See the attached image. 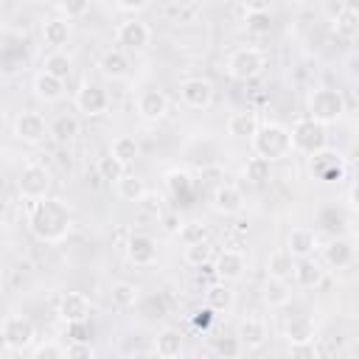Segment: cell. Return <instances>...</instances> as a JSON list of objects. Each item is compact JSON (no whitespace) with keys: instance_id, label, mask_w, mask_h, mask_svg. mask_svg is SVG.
<instances>
[{"instance_id":"6da1fadb","label":"cell","mask_w":359,"mask_h":359,"mask_svg":"<svg viewBox=\"0 0 359 359\" xmlns=\"http://www.w3.org/2000/svg\"><path fill=\"white\" fill-rule=\"evenodd\" d=\"M25 224H28V230L36 241L62 244L73 230V210L62 199L45 196V199H36V202L28 205Z\"/></svg>"},{"instance_id":"7a4b0ae2","label":"cell","mask_w":359,"mask_h":359,"mask_svg":"<svg viewBox=\"0 0 359 359\" xmlns=\"http://www.w3.org/2000/svg\"><path fill=\"white\" fill-rule=\"evenodd\" d=\"M250 146H252V151H255L258 157H264V160H269V163L286 160V157L294 151V149H292V129L283 126V123L269 121V123L258 126V132L250 137Z\"/></svg>"},{"instance_id":"3957f363","label":"cell","mask_w":359,"mask_h":359,"mask_svg":"<svg viewBox=\"0 0 359 359\" xmlns=\"http://www.w3.org/2000/svg\"><path fill=\"white\" fill-rule=\"evenodd\" d=\"M292 149L303 157H314L317 151L328 149V129L325 123L314 121L311 115L297 118L292 126Z\"/></svg>"},{"instance_id":"277c9868","label":"cell","mask_w":359,"mask_h":359,"mask_svg":"<svg viewBox=\"0 0 359 359\" xmlns=\"http://www.w3.org/2000/svg\"><path fill=\"white\" fill-rule=\"evenodd\" d=\"M309 115L320 123H337L345 115V95L334 87H317L309 93Z\"/></svg>"},{"instance_id":"5b68a950","label":"cell","mask_w":359,"mask_h":359,"mask_svg":"<svg viewBox=\"0 0 359 359\" xmlns=\"http://www.w3.org/2000/svg\"><path fill=\"white\" fill-rule=\"evenodd\" d=\"M0 337H3V348L6 351L22 353V351H31L34 348L36 331H34V323L25 320L22 314H6V320L0 325Z\"/></svg>"},{"instance_id":"8992f818","label":"cell","mask_w":359,"mask_h":359,"mask_svg":"<svg viewBox=\"0 0 359 359\" xmlns=\"http://www.w3.org/2000/svg\"><path fill=\"white\" fill-rule=\"evenodd\" d=\"M50 185H53V174L39 165V163H28L22 165L20 177H17V191L25 202H36V199H45L50 194Z\"/></svg>"},{"instance_id":"52a82bcc","label":"cell","mask_w":359,"mask_h":359,"mask_svg":"<svg viewBox=\"0 0 359 359\" xmlns=\"http://www.w3.org/2000/svg\"><path fill=\"white\" fill-rule=\"evenodd\" d=\"M264 67H266V56L258 48H238L227 59V76L236 81H250V79L261 76Z\"/></svg>"},{"instance_id":"ba28073f","label":"cell","mask_w":359,"mask_h":359,"mask_svg":"<svg viewBox=\"0 0 359 359\" xmlns=\"http://www.w3.org/2000/svg\"><path fill=\"white\" fill-rule=\"evenodd\" d=\"M213 84L202 76H191V79H182L180 81V101L188 107V109H208L213 104Z\"/></svg>"},{"instance_id":"9c48e42d","label":"cell","mask_w":359,"mask_h":359,"mask_svg":"<svg viewBox=\"0 0 359 359\" xmlns=\"http://www.w3.org/2000/svg\"><path fill=\"white\" fill-rule=\"evenodd\" d=\"M76 109L87 118H101L107 109H109V95L101 84L95 81H84L79 90H76Z\"/></svg>"},{"instance_id":"30bf717a","label":"cell","mask_w":359,"mask_h":359,"mask_svg":"<svg viewBox=\"0 0 359 359\" xmlns=\"http://www.w3.org/2000/svg\"><path fill=\"white\" fill-rule=\"evenodd\" d=\"M45 135H50V123H45V118H42L39 112L25 109V112H20V115L14 118V137H17V140L36 146V143L45 140Z\"/></svg>"},{"instance_id":"8fae6325","label":"cell","mask_w":359,"mask_h":359,"mask_svg":"<svg viewBox=\"0 0 359 359\" xmlns=\"http://www.w3.org/2000/svg\"><path fill=\"white\" fill-rule=\"evenodd\" d=\"M115 42L126 50H143L149 42H151V28L140 20H123L118 28H115Z\"/></svg>"},{"instance_id":"7c38bea8","label":"cell","mask_w":359,"mask_h":359,"mask_svg":"<svg viewBox=\"0 0 359 359\" xmlns=\"http://www.w3.org/2000/svg\"><path fill=\"white\" fill-rule=\"evenodd\" d=\"M244 269H247V258L241 250H222L213 261V275H216V280H224V283L241 280Z\"/></svg>"},{"instance_id":"4fadbf2b","label":"cell","mask_w":359,"mask_h":359,"mask_svg":"<svg viewBox=\"0 0 359 359\" xmlns=\"http://www.w3.org/2000/svg\"><path fill=\"white\" fill-rule=\"evenodd\" d=\"M56 314L62 317V323H87L93 314V303L84 292H65L59 297Z\"/></svg>"},{"instance_id":"5bb4252c","label":"cell","mask_w":359,"mask_h":359,"mask_svg":"<svg viewBox=\"0 0 359 359\" xmlns=\"http://www.w3.org/2000/svg\"><path fill=\"white\" fill-rule=\"evenodd\" d=\"M126 258L135 266H154L157 264V241L149 233H132L126 238Z\"/></svg>"},{"instance_id":"9a60e30c","label":"cell","mask_w":359,"mask_h":359,"mask_svg":"<svg viewBox=\"0 0 359 359\" xmlns=\"http://www.w3.org/2000/svg\"><path fill=\"white\" fill-rule=\"evenodd\" d=\"M135 107H137V115H140L143 121L157 123V121H163V118H165V112H168V98H165V93H163V90L149 87V90H140V93H137Z\"/></svg>"},{"instance_id":"2e32d148","label":"cell","mask_w":359,"mask_h":359,"mask_svg":"<svg viewBox=\"0 0 359 359\" xmlns=\"http://www.w3.org/2000/svg\"><path fill=\"white\" fill-rule=\"evenodd\" d=\"M311 174L317 180H323V182H339L345 177V163H342V157L337 151L323 149V151H317L311 157Z\"/></svg>"},{"instance_id":"e0dca14e","label":"cell","mask_w":359,"mask_h":359,"mask_svg":"<svg viewBox=\"0 0 359 359\" xmlns=\"http://www.w3.org/2000/svg\"><path fill=\"white\" fill-rule=\"evenodd\" d=\"M210 208L219 216H236L244 210V196L236 185H216L210 194Z\"/></svg>"},{"instance_id":"ac0fdd59","label":"cell","mask_w":359,"mask_h":359,"mask_svg":"<svg viewBox=\"0 0 359 359\" xmlns=\"http://www.w3.org/2000/svg\"><path fill=\"white\" fill-rule=\"evenodd\" d=\"M31 90H34V95H36L42 104H56V101H62V95H65V79H56V76L39 70V73L34 76V81H31Z\"/></svg>"},{"instance_id":"d6986e66","label":"cell","mask_w":359,"mask_h":359,"mask_svg":"<svg viewBox=\"0 0 359 359\" xmlns=\"http://www.w3.org/2000/svg\"><path fill=\"white\" fill-rule=\"evenodd\" d=\"M261 300L269 306V309H283L289 306L292 300V286L286 278H272L266 275V280L261 283Z\"/></svg>"},{"instance_id":"ffe728a7","label":"cell","mask_w":359,"mask_h":359,"mask_svg":"<svg viewBox=\"0 0 359 359\" xmlns=\"http://www.w3.org/2000/svg\"><path fill=\"white\" fill-rule=\"evenodd\" d=\"M236 337L241 339V345L247 351H258L266 342V325L258 317H241L236 325Z\"/></svg>"},{"instance_id":"44dd1931","label":"cell","mask_w":359,"mask_h":359,"mask_svg":"<svg viewBox=\"0 0 359 359\" xmlns=\"http://www.w3.org/2000/svg\"><path fill=\"white\" fill-rule=\"evenodd\" d=\"M286 250L294 258H311L317 250V233L311 227H292L286 236Z\"/></svg>"},{"instance_id":"7402d4cb","label":"cell","mask_w":359,"mask_h":359,"mask_svg":"<svg viewBox=\"0 0 359 359\" xmlns=\"http://www.w3.org/2000/svg\"><path fill=\"white\" fill-rule=\"evenodd\" d=\"M323 255H325V264L331 269H345L353 255H356V247L348 241V238H331L325 247H323Z\"/></svg>"},{"instance_id":"603a6c76","label":"cell","mask_w":359,"mask_h":359,"mask_svg":"<svg viewBox=\"0 0 359 359\" xmlns=\"http://www.w3.org/2000/svg\"><path fill=\"white\" fill-rule=\"evenodd\" d=\"M292 278H294V283L300 289H317L323 283V278H325V269L314 258H297Z\"/></svg>"},{"instance_id":"cb8c5ba5","label":"cell","mask_w":359,"mask_h":359,"mask_svg":"<svg viewBox=\"0 0 359 359\" xmlns=\"http://www.w3.org/2000/svg\"><path fill=\"white\" fill-rule=\"evenodd\" d=\"M42 42L53 50H62L70 42V22L65 17H50L42 22Z\"/></svg>"},{"instance_id":"d4e9b609","label":"cell","mask_w":359,"mask_h":359,"mask_svg":"<svg viewBox=\"0 0 359 359\" xmlns=\"http://www.w3.org/2000/svg\"><path fill=\"white\" fill-rule=\"evenodd\" d=\"M98 70L107 76V79H123L129 73V56L123 53V48H109L101 53L98 59Z\"/></svg>"},{"instance_id":"484cf974","label":"cell","mask_w":359,"mask_h":359,"mask_svg":"<svg viewBox=\"0 0 359 359\" xmlns=\"http://www.w3.org/2000/svg\"><path fill=\"white\" fill-rule=\"evenodd\" d=\"M258 115L252 109H241V112H233L227 118V135L230 137H238V140H250L255 132H258Z\"/></svg>"},{"instance_id":"4316f807","label":"cell","mask_w":359,"mask_h":359,"mask_svg":"<svg viewBox=\"0 0 359 359\" xmlns=\"http://www.w3.org/2000/svg\"><path fill=\"white\" fill-rule=\"evenodd\" d=\"M205 306L213 309L216 314H227L236 306V294L224 280H216V283H210L205 289Z\"/></svg>"},{"instance_id":"83f0119b","label":"cell","mask_w":359,"mask_h":359,"mask_svg":"<svg viewBox=\"0 0 359 359\" xmlns=\"http://www.w3.org/2000/svg\"><path fill=\"white\" fill-rule=\"evenodd\" d=\"M182 334H180V328H171V325H165V328H160L157 331V337H154V353L157 356H163V359H174V356H180L182 353Z\"/></svg>"},{"instance_id":"f1b7e54d","label":"cell","mask_w":359,"mask_h":359,"mask_svg":"<svg viewBox=\"0 0 359 359\" xmlns=\"http://www.w3.org/2000/svg\"><path fill=\"white\" fill-rule=\"evenodd\" d=\"M79 118L76 115H70V112H62V115H56L53 118V123H50V137L53 140H59V143H73L76 137H79Z\"/></svg>"},{"instance_id":"f546056e","label":"cell","mask_w":359,"mask_h":359,"mask_svg":"<svg viewBox=\"0 0 359 359\" xmlns=\"http://www.w3.org/2000/svg\"><path fill=\"white\" fill-rule=\"evenodd\" d=\"M294 264H297V258L283 247V250H275V252H269V258H266V275H272V278H292V272H294Z\"/></svg>"},{"instance_id":"4dcf8cb0","label":"cell","mask_w":359,"mask_h":359,"mask_svg":"<svg viewBox=\"0 0 359 359\" xmlns=\"http://www.w3.org/2000/svg\"><path fill=\"white\" fill-rule=\"evenodd\" d=\"M109 300L115 309H135L140 303V286H135L129 280H118L109 289Z\"/></svg>"},{"instance_id":"1f68e13d","label":"cell","mask_w":359,"mask_h":359,"mask_svg":"<svg viewBox=\"0 0 359 359\" xmlns=\"http://www.w3.org/2000/svg\"><path fill=\"white\" fill-rule=\"evenodd\" d=\"M146 191H149V188H146V182H143L137 174H123V177L115 182V194H118L121 202H135V205H137Z\"/></svg>"},{"instance_id":"d6a6232c","label":"cell","mask_w":359,"mask_h":359,"mask_svg":"<svg viewBox=\"0 0 359 359\" xmlns=\"http://www.w3.org/2000/svg\"><path fill=\"white\" fill-rule=\"evenodd\" d=\"M331 28L337 36L342 39H353L359 34V14L356 11H348V8H339L334 17H331Z\"/></svg>"},{"instance_id":"836d02e7","label":"cell","mask_w":359,"mask_h":359,"mask_svg":"<svg viewBox=\"0 0 359 359\" xmlns=\"http://www.w3.org/2000/svg\"><path fill=\"white\" fill-rule=\"evenodd\" d=\"M42 70L45 73H50V76H56V79H70V73H73V59L67 56V53H62V50H50L45 59H42Z\"/></svg>"},{"instance_id":"e575fe53","label":"cell","mask_w":359,"mask_h":359,"mask_svg":"<svg viewBox=\"0 0 359 359\" xmlns=\"http://www.w3.org/2000/svg\"><path fill=\"white\" fill-rule=\"evenodd\" d=\"M95 171H98V177H101V180H107V182H118V180L126 174V163H123V160H118V157L109 151V154L98 157Z\"/></svg>"},{"instance_id":"d590c367","label":"cell","mask_w":359,"mask_h":359,"mask_svg":"<svg viewBox=\"0 0 359 359\" xmlns=\"http://www.w3.org/2000/svg\"><path fill=\"white\" fill-rule=\"evenodd\" d=\"M210 255H213V247H210V241H208V238H205V241H196V244H185V247H182V261H185L188 266H208Z\"/></svg>"},{"instance_id":"8d00e7d4","label":"cell","mask_w":359,"mask_h":359,"mask_svg":"<svg viewBox=\"0 0 359 359\" xmlns=\"http://www.w3.org/2000/svg\"><path fill=\"white\" fill-rule=\"evenodd\" d=\"M286 342H314V320L309 317H294L286 325Z\"/></svg>"},{"instance_id":"74e56055","label":"cell","mask_w":359,"mask_h":359,"mask_svg":"<svg viewBox=\"0 0 359 359\" xmlns=\"http://www.w3.org/2000/svg\"><path fill=\"white\" fill-rule=\"evenodd\" d=\"M109 151H112L118 160H123V163L129 165V163H135V160H137V154H140V146H137V140H135L132 135H118V137L112 140Z\"/></svg>"},{"instance_id":"f35d334b","label":"cell","mask_w":359,"mask_h":359,"mask_svg":"<svg viewBox=\"0 0 359 359\" xmlns=\"http://www.w3.org/2000/svg\"><path fill=\"white\" fill-rule=\"evenodd\" d=\"M244 180L250 182V185H264L266 180H269V160H264V157H250L247 163H244Z\"/></svg>"},{"instance_id":"ab89813d","label":"cell","mask_w":359,"mask_h":359,"mask_svg":"<svg viewBox=\"0 0 359 359\" xmlns=\"http://www.w3.org/2000/svg\"><path fill=\"white\" fill-rule=\"evenodd\" d=\"M177 238H180V244H182V247H185V244L205 241V238H208V224H205V222H199V219L182 222V227H180V233H177Z\"/></svg>"},{"instance_id":"60d3db41","label":"cell","mask_w":359,"mask_h":359,"mask_svg":"<svg viewBox=\"0 0 359 359\" xmlns=\"http://www.w3.org/2000/svg\"><path fill=\"white\" fill-rule=\"evenodd\" d=\"M137 208H140V213H146V216H151V219H160V216L165 213V196L157 194V191H146V194L140 196Z\"/></svg>"},{"instance_id":"b9f144b4","label":"cell","mask_w":359,"mask_h":359,"mask_svg":"<svg viewBox=\"0 0 359 359\" xmlns=\"http://www.w3.org/2000/svg\"><path fill=\"white\" fill-rule=\"evenodd\" d=\"M191 174L188 171H182V168H171V171H165V188L174 194V196H180V194H188L191 191Z\"/></svg>"},{"instance_id":"7bdbcfd3","label":"cell","mask_w":359,"mask_h":359,"mask_svg":"<svg viewBox=\"0 0 359 359\" xmlns=\"http://www.w3.org/2000/svg\"><path fill=\"white\" fill-rule=\"evenodd\" d=\"M244 22H247V31H250V34H258V36L269 34V28H272L269 11H247V14H244Z\"/></svg>"},{"instance_id":"ee69618b","label":"cell","mask_w":359,"mask_h":359,"mask_svg":"<svg viewBox=\"0 0 359 359\" xmlns=\"http://www.w3.org/2000/svg\"><path fill=\"white\" fill-rule=\"evenodd\" d=\"M247 348L241 345L238 337H213V353L219 356H241Z\"/></svg>"},{"instance_id":"f6af8a7d","label":"cell","mask_w":359,"mask_h":359,"mask_svg":"<svg viewBox=\"0 0 359 359\" xmlns=\"http://www.w3.org/2000/svg\"><path fill=\"white\" fill-rule=\"evenodd\" d=\"M56 8L65 20H81L90 11V0H56Z\"/></svg>"},{"instance_id":"bcb514c9","label":"cell","mask_w":359,"mask_h":359,"mask_svg":"<svg viewBox=\"0 0 359 359\" xmlns=\"http://www.w3.org/2000/svg\"><path fill=\"white\" fill-rule=\"evenodd\" d=\"M67 356V345H56V342H42L31 348V359H62Z\"/></svg>"},{"instance_id":"7dc6e473","label":"cell","mask_w":359,"mask_h":359,"mask_svg":"<svg viewBox=\"0 0 359 359\" xmlns=\"http://www.w3.org/2000/svg\"><path fill=\"white\" fill-rule=\"evenodd\" d=\"M95 348L90 345V339H70L67 342V359H93Z\"/></svg>"},{"instance_id":"c3c4849f","label":"cell","mask_w":359,"mask_h":359,"mask_svg":"<svg viewBox=\"0 0 359 359\" xmlns=\"http://www.w3.org/2000/svg\"><path fill=\"white\" fill-rule=\"evenodd\" d=\"M160 222H163V230H165L168 236H177V233H180V227H182V219H180L177 213H163V216H160Z\"/></svg>"},{"instance_id":"681fc988","label":"cell","mask_w":359,"mask_h":359,"mask_svg":"<svg viewBox=\"0 0 359 359\" xmlns=\"http://www.w3.org/2000/svg\"><path fill=\"white\" fill-rule=\"evenodd\" d=\"M115 6L121 11H126V14H137V11H143L149 6V0H115Z\"/></svg>"},{"instance_id":"f907efd6","label":"cell","mask_w":359,"mask_h":359,"mask_svg":"<svg viewBox=\"0 0 359 359\" xmlns=\"http://www.w3.org/2000/svg\"><path fill=\"white\" fill-rule=\"evenodd\" d=\"M213 314H216V311L205 306V309H199L191 320H194V325H196V328H208V325H210V320H213Z\"/></svg>"},{"instance_id":"816d5d0a","label":"cell","mask_w":359,"mask_h":359,"mask_svg":"<svg viewBox=\"0 0 359 359\" xmlns=\"http://www.w3.org/2000/svg\"><path fill=\"white\" fill-rule=\"evenodd\" d=\"M289 356H314V342H292Z\"/></svg>"},{"instance_id":"f5cc1de1","label":"cell","mask_w":359,"mask_h":359,"mask_svg":"<svg viewBox=\"0 0 359 359\" xmlns=\"http://www.w3.org/2000/svg\"><path fill=\"white\" fill-rule=\"evenodd\" d=\"M348 210H353V213H359V182L356 185H351V191H348Z\"/></svg>"},{"instance_id":"db71d44e","label":"cell","mask_w":359,"mask_h":359,"mask_svg":"<svg viewBox=\"0 0 359 359\" xmlns=\"http://www.w3.org/2000/svg\"><path fill=\"white\" fill-rule=\"evenodd\" d=\"M247 11H269V0H241Z\"/></svg>"},{"instance_id":"11a10c76","label":"cell","mask_w":359,"mask_h":359,"mask_svg":"<svg viewBox=\"0 0 359 359\" xmlns=\"http://www.w3.org/2000/svg\"><path fill=\"white\" fill-rule=\"evenodd\" d=\"M342 3V8H348V11H356L359 14V0H339Z\"/></svg>"},{"instance_id":"9f6ffc18","label":"cell","mask_w":359,"mask_h":359,"mask_svg":"<svg viewBox=\"0 0 359 359\" xmlns=\"http://www.w3.org/2000/svg\"><path fill=\"white\" fill-rule=\"evenodd\" d=\"M28 3H48V0H28Z\"/></svg>"}]
</instances>
